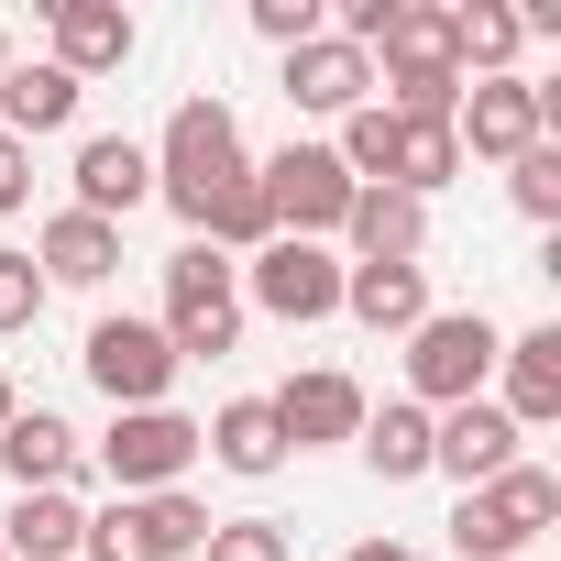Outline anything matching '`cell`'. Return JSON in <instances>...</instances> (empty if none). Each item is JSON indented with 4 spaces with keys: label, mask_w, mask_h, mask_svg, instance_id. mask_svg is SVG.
Listing matches in <instances>:
<instances>
[{
    "label": "cell",
    "mask_w": 561,
    "mask_h": 561,
    "mask_svg": "<svg viewBox=\"0 0 561 561\" xmlns=\"http://www.w3.org/2000/svg\"><path fill=\"white\" fill-rule=\"evenodd\" d=\"M242 176H253V154H242L231 100H176V111H165V144H154V198L187 220V242L209 231V209H220Z\"/></svg>",
    "instance_id": "1"
},
{
    "label": "cell",
    "mask_w": 561,
    "mask_h": 561,
    "mask_svg": "<svg viewBox=\"0 0 561 561\" xmlns=\"http://www.w3.org/2000/svg\"><path fill=\"white\" fill-rule=\"evenodd\" d=\"M165 353L176 364H220V353H242V264L231 253H209V242H176L165 253Z\"/></svg>",
    "instance_id": "2"
},
{
    "label": "cell",
    "mask_w": 561,
    "mask_h": 561,
    "mask_svg": "<svg viewBox=\"0 0 561 561\" xmlns=\"http://www.w3.org/2000/svg\"><path fill=\"white\" fill-rule=\"evenodd\" d=\"M495 353H506V331L484 320V309H430L419 331H408V408H473L484 386H495Z\"/></svg>",
    "instance_id": "3"
},
{
    "label": "cell",
    "mask_w": 561,
    "mask_h": 561,
    "mask_svg": "<svg viewBox=\"0 0 561 561\" xmlns=\"http://www.w3.org/2000/svg\"><path fill=\"white\" fill-rule=\"evenodd\" d=\"M561 517V473L550 462H506L495 484H473L451 506V550L462 561H528V539Z\"/></svg>",
    "instance_id": "4"
},
{
    "label": "cell",
    "mask_w": 561,
    "mask_h": 561,
    "mask_svg": "<svg viewBox=\"0 0 561 561\" xmlns=\"http://www.w3.org/2000/svg\"><path fill=\"white\" fill-rule=\"evenodd\" d=\"M187 462H198V419L187 408H111V430H100L111 495H176Z\"/></svg>",
    "instance_id": "5"
},
{
    "label": "cell",
    "mask_w": 561,
    "mask_h": 561,
    "mask_svg": "<svg viewBox=\"0 0 561 561\" xmlns=\"http://www.w3.org/2000/svg\"><path fill=\"white\" fill-rule=\"evenodd\" d=\"M242 309L287 320V331L342 320V253H331V242H287V231H275L264 253H242Z\"/></svg>",
    "instance_id": "6"
},
{
    "label": "cell",
    "mask_w": 561,
    "mask_h": 561,
    "mask_svg": "<svg viewBox=\"0 0 561 561\" xmlns=\"http://www.w3.org/2000/svg\"><path fill=\"white\" fill-rule=\"evenodd\" d=\"M253 187H264V220L287 231V242H342L353 176H342V154H331V144H287L275 165H253Z\"/></svg>",
    "instance_id": "7"
},
{
    "label": "cell",
    "mask_w": 561,
    "mask_h": 561,
    "mask_svg": "<svg viewBox=\"0 0 561 561\" xmlns=\"http://www.w3.org/2000/svg\"><path fill=\"white\" fill-rule=\"evenodd\" d=\"M78 364H89V386L111 397V408H165V386L187 375L176 353H165V331L154 320H89V342H78Z\"/></svg>",
    "instance_id": "8"
},
{
    "label": "cell",
    "mask_w": 561,
    "mask_h": 561,
    "mask_svg": "<svg viewBox=\"0 0 561 561\" xmlns=\"http://www.w3.org/2000/svg\"><path fill=\"white\" fill-rule=\"evenodd\" d=\"M451 144H462V165H473V154H484V165H517L528 144H550V122H539V89H528V78H462Z\"/></svg>",
    "instance_id": "9"
},
{
    "label": "cell",
    "mask_w": 561,
    "mask_h": 561,
    "mask_svg": "<svg viewBox=\"0 0 561 561\" xmlns=\"http://www.w3.org/2000/svg\"><path fill=\"white\" fill-rule=\"evenodd\" d=\"M517 440H528V430H517L495 397H473V408H440V419H430V473H451V484L473 495V484H495L506 462H528Z\"/></svg>",
    "instance_id": "10"
},
{
    "label": "cell",
    "mask_w": 561,
    "mask_h": 561,
    "mask_svg": "<svg viewBox=\"0 0 561 561\" xmlns=\"http://www.w3.org/2000/svg\"><path fill=\"white\" fill-rule=\"evenodd\" d=\"M264 408H275V430H287V451H331V440H353V430H364V408H375V397H364L342 364H309V375L275 386Z\"/></svg>",
    "instance_id": "11"
},
{
    "label": "cell",
    "mask_w": 561,
    "mask_h": 561,
    "mask_svg": "<svg viewBox=\"0 0 561 561\" xmlns=\"http://www.w3.org/2000/svg\"><path fill=\"white\" fill-rule=\"evenodd\" d=\"M45 34H56V56L45 67H67L78 89L89 78H111V67H133V12H122V0H45Z\"/></svg>",
    "instance_id": "12"
},
{
    "label": "cell",
    "mask_w": 561,
    "mask_h": 561,
    "mask_svg": "<svg viewBox=\"0 0 561 561\" xmlns=\"http://www.w3.org/2000/svg\"><path fill=\"white\" fill-rule=\"evenodd\" d=\"M144 198H154V144H133V133H89V144H78V198H67V209H89V220L122 231Z\"/></svg>",
    "instance_id": "13"
},
{
    "label": "cell",
    "mask_w": 561,
    "mask_h": 561,
    "mask_svg": "<svg viewBox=\"0 0 561 561\" xmlns=\"http://www.w3.org/2000/svg\"><path fill=\"white\" fill-rule=\"evenodd\" d=\"M287 111H320V122H342V111H364L375 100V56H353L342 34H309L298 56H287Z\"/></svg>",
    "instance_id": "14"
},
{
    "label": "cell",
    "mask_w": 561,
    "mask_h": 561,
    "mask_svg": "<svg viewBox=\"0 0 561 561\" xmlns=\"http://www.w3.org/2000/svg\"><path fill=\"white\" fill-rule=\"evenodd\" d=\"M342 264H419L430 253V198H408V187H353V209H342Z\"/></svg>",
    "instance_id": "15"
},
{
    "label": "cell",
    "mask_w": 561,
    "mask_h": 561,
    "mask_svg": "<svg viewBox=\"0 0 561 561\" xmlns=\"http://www.w3.org/2000/svg\"><path fill=\"white\" fill-rule=\"evenodd\" d=\"M34 275H45V287H111V275H122V231L89 220V209H56L34 231Z\"/></svg>",
    "instance_id": "16"
},
{
    "label": "cell",
    "mask_w": 561,
    "mask_h": 561,
    "mask_svg": "<svg viewBox=\"0 0 561 561\" xmlns=\"http://www.w3.org/2000/svg\"><path fill=\"white\" fill-rule=\"evenodd\" d=\"M342 309L386 342H408L430 320V264H342Z\"/></svg>",
    "instance_id": "17"
},
{
    "label": "cell",
    "mask_w": 561,
    "mask_h": 561,
    "mask_svg": "<svg viewBox=\"0 0 561 561\" xmlns=\"http://www.w3.org/2000/svg\"><path fill=\"white\" fill-rule=\"evenodd\" d=\"M78 78L67 67H34V56H12V67H0V133H12V144H45V133H67L78 122Z\"/></svg>",
    "instance_id": "18"
},
{
    "label": "cell",
    "mask_w": 561,
    "mask_h": 561,
    "mask_svg": "<svg viewBox=\"0 0 561 561\" xmlns=\"http://www.w3.org/2000/svg\"><path fill=\"white\" fill-rule=\"evenodd\" d=\"M198 451L220 462V473H242V484H264V473H287L298 451H287V430H275V408L264 397H231L209 430H198Z\"/></svg>",
    "instance_id": "19"
},
{
    "label": "cell",
    "mask_w": 561,
    "mask_h": 561,
    "mask_svg": "<svg viewBox=\"0 0 561 561\" xmlns=\"http://www.w3.org/2000/svg\"><path fill=\"white\" fill-rule=\"evenodd\" d=\"M0 473H12V495L78 484V430L56 408H12V430H0Z\"/></svg>",
    "instance_id": "20"
},
{
    "label": "cell",
    "mask_w": 561,
    "mask_h": 561,
    "mask_svg": "<svg viewBox=\"0 0 561 561\" xmlns=\"http://www.w3.org/2000/svg\"><path fill=\"white\" fill-rule=\"evenodd\" d=\"M78 539H89V506H78V484L12 495V517H0V561H78Z\"/></svg>",
    "instance_id": "21"
},
{
    "label": "cell",
    "mask_w": 561,
    "mask_h": 561,
    "mask_svg": "<svg viewBox=\"0 0 561 561\" xmlns=\"http://www.w3.org/2000/svg\"><path fill=\"white\" fill-rule=\"evenodd\" d=\"M495 375H506L495 408H506L517 430H550V419H561V331H517V342L495 353Z\"/></svg>",
    "instance_id": "22"
},
{
    "label": "cell",
    "mask_w": 561,
    "mask_h": 561,
    "mask_svg": "<svg viewBox=\"0 0 561 561\" xmlns=\"http://www.w3.org/2000/svg\"><path fill=\"white\" fill-rule=\"evenodd\" d=\"M353 451H364V473H375V484H419V473H430V408H408V397L364 408Z\"/></svg>",
    "instance_id": "23"
},
{
    "label": "cell",
    "mask_w": 561,
    "mask_h": 561,
    "mask_svg": "<svg viewBox=\"0 0 561 561\" xmlns=\"http://www.w3.org/2000/svg\"><path fill=\"white\" fill-rule=\"evenodd\" d=\"M517 45H528V23L506 12V0H462L451 12V67L462 78H517Z\"/></svg>",
    "instance_id": "24"
},
{
    "label": "cell",
    "mask_w": 561,
    "mask_h": 561,
    "mask_svg": "<svg viewBox=\"0 0 561 561\" xmlns=\"http://www.w3.org/2000/svg\"><path fill=\"white\" fill-rule=\"evenodd\" d=\"M462 176V144H451V122H397V176L386 187H408V198H440Z\"/></svg>",
    "instance_id": "25"
},
{
    "label": "cell",
    "mask_w": 561,
    "mask_h": 561,
    "mask_svg": "<svg viewBox=\"0 0 561 561\" xmlns=\"http://www.w3.org/2000/svg\"><path fill=\"white\" fill-rule=\"evenodd\" d=\"M78 561H165V539H154L144 495H111V506H89V539H78Z\"/></svg>",
    "instance_id": "26"
},
{
    "label": "cell",
    "mask_w": 561,
    "mask_h": 561,
    "mask_svg": "<svg viewBox=\"0 0 561 561\" xmlns=\"http://www.w3.org/2000/svg\"><path fill=\"white\" fill-rule=\"evenodd\" d=\"M198 561H298V539L275 528V517H209Z\"/></svg>",
    "instance_id": "27"
},
{
    "label": "cell",
    "mask_w": 561,
    "mask_h": 561,
    "mask_svg": "<svg viewBox=\"0 0 561 561\" xmlns=\"http://www.w3.org/2000/svg\"><path fill=\"white\" fill-rule=\"evenodd\" d=\"M506 198H517V220H561V144H528L517 165H506Z\"/></svg>",
    "instance_id": "28"
},
{
    "label": "cell",
    "mask_w": 561,
    "mask_h": 561,
    "mask_svg": "<svg viewBox=\"0 0 561 561\" xmlns=\"http://www.w3.org/2000/svg\"><path fill=\"white\" fill-rule=\"evenodd\" d=\"M45 275H34V253H12V242H0V342H12V331H34L45 320Z\"/></svg>",
    "instance_id": "29"
},
{
    "label": "cell",
    "mask_w": 561,
    "mask_h": 561,
    "mask_svg": "<svg viewBox=\"0 0 561 561\" xmlns=\"http://www.w3.org/2000/svg\"><path fill=\"white\" fill-rule=\"evenodd\" d=\"M144 517H154V539H165V561H198V539H209V506L176 484V495H144Z\"/></svg>",
    "instance_id": "30"
},
{
    "label": "cell",
    "mask_w": 561,
    "mask_h": 561,
    "mask_svg": "<svg viewBox=\"0 0 561 561\" xmlns=\"http://www.w3.org/2000/svg\"><path fill=\"white\" fill-rule=\"evenodd\" d=\"M253 34H264L275 56H298V45L331 34V23H320V0H253Z\"/></svg>",
    "instance_id": "31"
},
{
    "label": "cell",
    "mask_w": 561,
    "mask_h": 561,
    "mask_svg": "<svg viewBox=\"0 0 561 561\" xmlns=\"http://www.w3.org/2000/svg\"><path fill=\"white\" fill-rule=\"evenodd\" d=\"M34 198V144H12V133H0V220H12Z\"/></svg>",
    "instance_id": "32"
},
{
    "label": "cell",
    "mask_w": 561,
    "mask_h": 561,
    "mask_svg": "<svg viewBox=\"0 0 561 561\" xmlns=\"http://www.w3.org/2000/svg\"><path fill=\"white\" fill-rule=\"evenodd\" d=\"M342 561H430V550H408V539H353Z\"/></svg>",
    "instance_id": "33"
},
{
    "label": "cell",
    "mask_w": 561,
    "mask_h": 561,
    "mask_svg": "<svg viewBox=\"0 0 561 561\" xmlns=\"http://www.w3.org/2000/svg\"><path fill=\"white\" fill-rule=\"evenodd\" d=\"M12 408H23V386H12V375H0V430H12Z\"/></svg>",
    "instance_id": "34"
},
{
    "label": "cell",
    "mask_w": 561,
    "mask_h": 561,
    "mask_svg": "<svg viewBox=\"0 0 561 561\" xmlns=\"http://www.w3.org/2000/svg\"><path fill=\"white\" fill-rule=\"evenodd\" d=\"M0 67H12V23H0Z\"/></svg>",
    "instance_id": "35"
}]
</instances>
